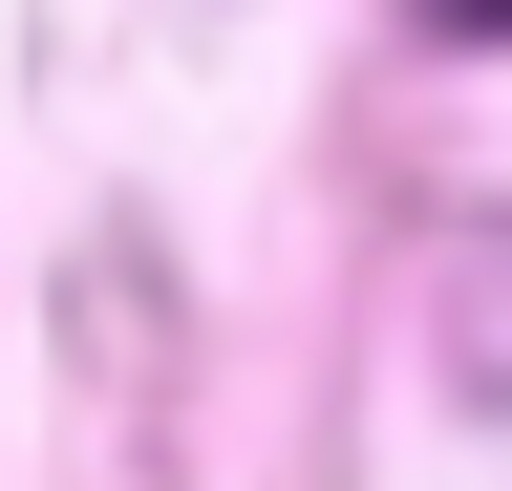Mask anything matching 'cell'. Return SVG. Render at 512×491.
<instances>
[{
  "label": "cell",
  "mask_w": 512,
  "mask_h": 491,
  "mask_svg": "<svg viewBox=\"0 0 512 491\" xmlns=\"http://www.w3.org/2000/svg\"><path fill=\"white\" fill-rule=\"evenodd\" d=\"M427 22H512V0H427Z\"/></svg>",
  "instance_id": "cell-1"
}]
</instances>
